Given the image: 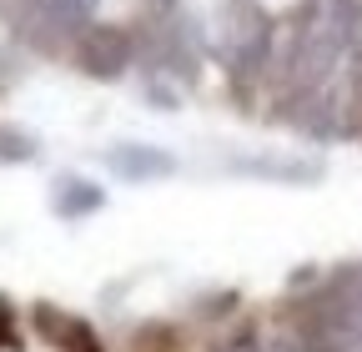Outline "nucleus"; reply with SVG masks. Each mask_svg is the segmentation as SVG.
Returning a JSON list of instances; mask_svg holds the SVG:
<instances>
[{"instance_id": "2", "label": "nucleus", "mask_w": 362, "mask_h": 352, "mask_svg": "<svg viewBox=\"0 0 362 352\" xmlns=\"http://www.w3.org/2000/svg\"><path fill=\"white\" fill-rule=\"evenodd\" d=\"M6 337H11V312L0 307V342H6Z\"/></svg>"}, {"instance_id": "1", "label": "nucleus", "mask_w": 362, "mask_h": 352, "mask_svg": "<svg viewBox=\"0 0 362 352\" xmlns=\"http://www.w3.org/2000/svg\"><path fill=\"white\" fill-rule=\"evenodd\" d=\"M116 171L126 176H146V171H171V156H151V151H116L111 156Z\"/></svg>"}]
</instances>
